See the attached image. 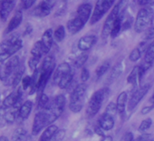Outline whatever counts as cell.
<instances>
[{
  "mask_svg": "<svg viewBox=\"0 0 154 141\" xmlns=\"http://www.w3.org/2000/svg\"><path fill=\"white\" fill-rule=\"evenodd\" d=\"M87 59H88V55L86 53H83L73 60V66L76 68L84 67V65L86 63Z\"/></svg>",
  "mask_w": 154,
  "mask_h": 141,
  "instance_id": "obj_34",
  "label": "cell"
},
{
  "mask_svg": "<svg viewBox=\"0 0 154 141\" xmlns=\"http://www.w3.org/2000/svg\"><path fill=\"white\" fill-rule=\"evenodd\" d=\"M21 83H22V88L24 90H26V89L30 88V87L32 85V77H30V76L24 77Z\"/></svg>",
  "mask_w": 154,
  "mask_h": 141,
  "instance_id": "obj_42",
  "label": "cell"
},
{
  "mask_svg": "<svg viewBox=\"0 0 154 141\" xmlns=\"http://www.w3.org/2000/svg\"><path fill=\"white\" fill-rule=\"evenodd\" d=\"M25 72V66L20 65V66L18 67V69L17 70V72L15 73V75L12 78L11 80V86H13L14 88L17 87V85L19 84V82L22 81L23 79V75Z\"/></svg>",
  "mask_w": 154,
  "mask_h": 141,
  "instance_id": "obj_31",
  "label": "cell"
},
{
  "mask_svg": "<svg viewBox=\"0 0 154 141\" xmlns=\"http://www.w3.org/2000/svg\"><path fill=\"white\" fill-rule=\"evenodd\" d=\"M66 105V98L63 95L60 94L54 98V99L49 102L47 107L44 109L49 119L50 125H52L55 120H57L63 114Z\"/></svg>",
  "mask_w": 154,
  "mask_h": 141,
  "instance_id": "obj_6",
  "label": "cell"
},
{
  "mask_svg": "<svg viewBox=\"0 0 154 141\" xmlns=\"http://www.w3.org/2000/svg\"><path fill=\"white\" fill-rule=\"evenodd\" d=\"M23 46V41L19 37H12L0 43V63H5Z\"/></svg>",
  "mask_w": 154,
  "mask_h": 141,
  "instance_id": "obj_3",
  "label": "cell"
},
{
  "mask_svg": "<svg viewBox=\"0 0 154 141\" xmlns=\"http://www.w3.org/2000/svg\"><path fill=\"white\" fill-rule=\"evenodd\" d=\"M126 105H128V93L126 91H122L118 96L117 101H116V107H117L118 114L122 116L125 113Z\"/></svg>",
  "mask_w": 154,
  "mask_h": 141,
  "instance_id": "obj_21",
  "label": "cell"
},
{
  "mask_svg": "<svg viewBox=\"0 0 154 141\" xmlns=\"http://www.w3.org/2000/svg\"><path fill=\"white\" fill-rule=\"evenodd\" d=\"M93 14V6L90 3L81 4L76 10V15L74 18H71L67 22V29L68 31L73 35L81 31L85 24L91 19Z\"/></svg>",
  "mask_w": 154,
  "mask_h": 141,
  "instance_id": "obj_1",
  "label": "cell"
},
{
  "mask_svg": "<svg viewBox=\"0 0 154 141\" xmlns=\"http://www.w3.org/2000/svg\"><path fill=\"white\" fill-rule=\"evenodd\" d=\"M110 66H111V64H110L109 61H104V62H103V63L96 68V70H95V75H96L97 79L102 78V77L108 71L109 68H110Z\"/></svg>",
  "mask_w": 154,
  "mask_h": 141,
  "instance_id": "obj_32",
  "label": "cell"
},
{
  "mask_svg": "<svg viewBox=\"0 0 154 141\" xmlns=\"http://www.w3.org/2000/svg\"><path fill=\"white\" fill-rule=\"evenodd\" d=\"M32 109H33V102L31 100H26L19 107L17 117L21 120H25V119H26L29 117Z\"/></svg>",
  "mask_w": 154,
  "mask_h": 141,
  "instance_id": "obj_23",
  "label": "cell"
},
{
  "mask_svg": "<svg viewBox=\"0 0 154 141\" xmlns=\"http://www.w3.org/2000/svg\"><path fill=\"white\" fill-rule=\"evenodd\" d=\"M140 67L139 66H135L133 69L131 71L127 78V82L133 87H137L138 83L140 82Z\"/></svg>",
  "mask_w": 154,
  "mask_h": 141,
  "instance_id": "obj_27",
  "label": "cell"
},
{
  "mask_svg": "<svg viewBox=\"0 0 154 141\" xmlns=\"http://www.w3.org/2000/svg\"><path fill=\"white\" fill-rule=\"evenodd\" d=\"M153 63H154V40L150 45H149V46L145 52L143 61L140 64V66L144 69L145 72H147L148 70L152 66Z\"/></svg>",
  "mask_w": 154,
  "mask_h": 141,
  "instance_id": "obj_14",
  "label": "cell"
},
{
  "mask_svg": "<svg viewBox=\"0 0 154 141\" xmlns=\"http://www.w3.org/2000/svg\"><path fill=\"white\" fill-rule=\"evenodd\" d=\"M122 19H123V18H120V19L117 20L116 23L113 25V27H112V30H111V35H110V37H111L112 38L116 37L119 35V33L121 32V30L122 29Z\"/></svg>",
  "mask_w": 154,
  "mask_h": 141,
  "instance_id": "obj_36",
  "label": "cell"
},
{
  "mask_svg": "<svg viewBox=\"0 0 154 141\" xmlns=\"http://www.w3.org/2000/svg\"><path fill=\"white\" fill-rule=\"evenodd\" d=\"M148 46H147V43L146 41H142L140 42L129 55V59L131 62H137L142 56V54L144 52H146Z\"/></svg>",
  "mask_w": 154,
  "mask_h": 141,
  "instance_id": "obj_20",
  "label": "cell"
},
{
  "mask_svg": "<svg viewBox=\"0 0 154 141\" xmlns=\"http://www.w3.org/2000/svg\"><path fill=\"white\" fill-rule=\"evenodd\" d=\"M52 7L49 6L48 4H46L45 2L42 1L33 11V15L35 17H37V18H45V17H47L50 13H51V10H52Z\"/></svg>",
  "mask_w": 154,
  "mask_h": 141,
  "instance_id": "obj_22",
  "label": "cell"
},
{
  "mask_svg": "<svg viewBox=\"0 0 154 141\" xmlns=\"http://www.w3.org/2000/svg\"><path fill=\"white\" fill-rule=\"evenodd\" d=\"M17 115H18V111L17 112V110L14 109V110H8V111H6L3 117H4L5 121L8 124H13L15 122Z\"/></svg>",
  "mask_w": 154,
  "mask_h": 141,
  "instance_id": "obj_35",
  "label": "cell"
},
{
  "mask_svg": "<svg viewBox=\"0 0 154 141\" xmlns=\"http://www.w3.org/2000/svg\"><path fill=\"white\" fill-rule=\"evenodd\" d=\"M146 39H147V40L154 39V26L148 31V33H147V35H146Z\"/></svg>",
  "mask_w": 154,
  "mask_h": 141,
  "instance_id": "obj_47",
  "label": "cell"
},
{
  "mask_svg": "<svg viewBox=\"0 0 154 141\" xmlns=\"http://www.w3.org/2000/svg\"><path fill=\"white\" fill-rule=\"evenodd\" d=\"M66 135V131L65 129H58L55 134L53 136L51 141H63V138L65 137Z\"/></svg>",
  "mask_w": 154,
  "mask_h": 141,
  "instance_id": "obj_39",
  "label": "cell"
},
{
  "mask_svg": "<svg viewBox=\"0 0 154 141\" xmlns=\"http://www.w3.org/2000/svg\"><path fill=\"white\" fill-rule=\"evenodd\" d=\"M13 141H32L31 136L28 135L27 131L23 127L17 128L12 135Z\"/></svg>",
  "mask_w": 154,
  "mask_h": 141,
  "instance_id": "obj_24",
  "label": "cell"
},
{
  "mask_svg": "<svg viewBox=\"0 0 154 141\" xmlns=\"http://www.w3.org/2000/svg\"><path fill=\"white\" fill-rule=\"evenodd\" d=\"M151 125H152V119H151L150 117H146L145 119H143V120L140 122V124L138 129H139V131H140V133H144V132H146L148 129L150 128Z\"/></svg>",
  "mask_w": 154,
  "mask_h": 141,
  "instance_id": "obj_38",
  "label": "cell"
},
{
  "mask_svg": "<svg viewBox=\"0 0 154 141\" xmlns=\"http://www.w3.org/2000/svg\"><path fill=\"white\" fill-rule=\"evenodd\" d=\"M72 80H73V73H72V71H71V72L67 73L66 75H64L60 79V81L57 85L61 89H65V88H68L72 85Z\"/></svg>",
  "mask_w": 154,
  "mask_h": 141,
  "instance_id": "obj_29",
  "label": "cell"
},
{
  "mask_svg": "<svg viewBox=\"0 0 154 141\" xmlns=\"http://www.w3.org/2000/svg\"><path fill=\"white\" fill-rule=\"evenodd\" d=\"M36 0H22V4H23V8L25 9H28L30 8Z\"/></svg>",
  "mask_w": 154,
  "mask_h": 141,
  "instance_id": "obj_45",
  "label": "cell"
},
{
  "mask_svg": "<svg viewBox=\"0 0 154 141\" xmlns=\"http://www.w3.org/2000/svg\"><path fill=\"white\" fill-rule=\"evenodd\" d=\"M104 113H107V114H109V115L114 117V116L118 113V111H117V107H116V103L111 102V103L106 107Z\"/></svg>",
  "mask_w": 154,
  "mask_h": 141,
  "instance_id": "obj_40",
  "label": "cell"
},
{
  "mask_svg": "<svg viewBox=\"0 0 154 141\" xmlns=\"http://www.w3.org/2000/svg\"><path fill=\"white\" fill-rule=\"evenodd\" d=\"M22 98V90L19 88L12 93H10L3 101V107L5 108H9L13 107H17Z\"/></svg>",
  "mask_w": 154,
  "mask_h": 141,
  "instance_id": "obj_13",
  "label": "cell"
},
{
  "mask_svg": "<svg viewBox=\"0 0 154 141\" xmlns=\"http://www.w3.org/2000/svg\"><path fill=\"white\" fill-rule=\"evenodd\" d=\"M114 124H115V120H114V117L104 113L101 116V117L99 118L98 121V125L104 130V131H110L114 127Z\"/></svg>",
  "mask_w": 154,
  "mask_h": 141,
  "instance_id": "obj_16",
  "label": "cell"
},
{
  "mask_svg": "<svg viewBox=\"0 0 154 141\" xmlns=\"http://www.w3.org/2000/svg\"><path fill=\"white\" fill-rule=\"evenodd\" d=\"M122 71H123V64H122V62L116 64V65L112 67V71H111V73H110V76H109V78H108V81H109L110 83L115 81V80L122 75Z\"/></svg>",
  "mask_w": 154,
  "mask_h": 141,
  "instance_id": "obj_28",
  "label": "cell"
},
{
  "mask_svg": "<svg viewBox=\"0 0 154 141\" xmlns=\"http://www.w3.org/2000/svg\"><path fill=\"white\" fill-rule=\"evenodd\" d=\"M49 98L47 95H45V93H42L39 95L38 97V102H37V109L38 111L40 110H44L47 107L48 104H49Z\"/></svg>",
  "mask_w": 154,
  "mask_h": 141,
  "instance_id": "obj_33",
  "label": "cell"
},
{
  "mask_svg": "<svg viewBox=\"0 0 154 141\" xmlns=\"http://www.w3.org/2000/svg\"><path fill=\"white\" fill-rule=\"evenodd\" d=\"M23 20V13L21 10H17L16 11V13L14 14L13 18H11V20L9 21L6 30H5V34H9L11 32H13L16 28H17L19 27V25L22 23Z\"/></svg>",
  "mask_w": 154,
  "mask_h": 141,
  "instance_id": "obj_17",
  "label": "cell"
},
{
  "mask_svg": "<svg viewBox=\"0 0 154 141\" xmlns=\"http://www.w3.org/2000/svg\"><path fill=\"white\" fill-rule=\"evenodd\" d=\"M137 2H138V5L142 8L154 6V0H138Z\"/></svg>",
  "mask_w": 154,
  "mask_h": 141,
  "instance_id": "obj_44",
  "label": "cell"
},
{
  "mask_svg": "<svg viewBox=\"0 0 154 141\" xmlns=\"http://www.w3.org/2000/svg\"><path fill=\"white\" fill-rule=\"evenodd\" d=\"M31 55L32 56L34 57H37V58H40L43 56V55H45V48L42 45V42L41 40L35 42L31 49Z\"/></svg>",
  "mask_w": 154,
  "mask_h": 141,
  "instance_id": "obj_30",
  "label": "cell"
},
{
  "mask_svg": "<svg viewBox=\"0 0 154 141\" xmlns=\"http://www.w3.org/2000/svg\"><path fill=\"white\" fill-rule=\"evenodd\" d=\"M58 127L52 124V125H49L48 127H46V128L45 129V131L42 133L40 138H39V141H51L53 136L55 134V132L58 130Z\"/></svg>",
  "mask_w": 154,
  "mask_h": 141,
  "instance_id": "obj_25",
  "label": "cell"
},
{
  "mask_svg": "<svg viewBox=\"0 0 154 141\" xmlns=\"http://www.w3.org/2000/svg\"><path fill=\"white\" fill-rule=\"evenodd\" d=\"M55 68V59L52 55L46 56L42 63L41 69L42 71H54Z\"/></svg>",
  "mask_w": 154,
  "mask_h": 141,
  "instance_id": "obj_26",
  "label": "cell"
},
{
  "mask_svg": "<svg viewBox=\"0 0 154 141\" xmlns=\"http://www.w3.org/2000/svg\"><path fill=\"white\" fill-rule=\"evenodd\" d=\"M44 2H45L46 4H48L49 6H51L52 8H54V6L55 5L57 0H43Z\"/></svg>",
  "mask_w": 154,
  "mask_h": 141,
  "instance_id": "obj_50",
  "label": "cell"
},
{
  "mask_svg": "<svg viewBox=\"0 0 154 141\" xmlns=\"http://www.w3.org/2000/svg\"><path fill=\"white\" fill-rule=\"evenodd\" d=\"M109 94L110 89L108 88H103L95 91L92 95L86 107V114L89 117H93L95 115H97V113L100 111L102 107L103 103L108 98Z\"/></svg>",
  "mask_w": 154,
  "mask_h": 141,
  "instance_id": "obj_4",
  "label": "cell"
},
{
  "mask_svg": "<svg viewBox=\"0 0 154 141\" xmlns=\"http://www.w3.org/2000/svg\"><path fill=\"white\" fill-rule=\"evenodd\" d=\"M154 20V10L150 7L141 8L137 13L135 22H134V30L136 33H141L148 29Z\"/></svg>",
  "mask_w": 154,
  "mask_h": 141,
  "instance_id": "obj_5",
  "label": "cell"
},
{
  "mask_svg": "<svg viewBox=\"0 0 154 141\" xmlns=\"http://www.w3.org/2000/svg\"><path fill=\"white\" fill-rule=\"evenodd\" d=\"M94 132L98 135V136H104V134H103V129L99 126V125H97L96 127H94Z\"/></svg>",
  "mask_w": 154,
  "mask_h": 141,
  "instance_id": "obj_48",
  "label": "cell"
},
{
  "mask_svg": "<svg viewBox=\"0 0 154 141\" xmlns=\"http://www.w3.org/2000/svg\"><path fill=\"white\" fill-rule=\"evenodd\" d=\"M129 5V0H119L118 3L113 7L112 10L107 17L104 21L103 29H102V38L106 39L111 35V30L113 25L116 23L117 20L122 18L124 16V12Z\"/></svg>",
  "mask_w": 154,
  "mask_h": 141,
  "instance_id": "obj_2",
  "label": "cell"
},
{
  "mask_svg": "<svg viewBox=\"0 0 154 141\" xmlns=\"http://www.w3.org/2000/svg\"><path fill=\"white\" fill-rule=\"evenodd\" d=\"M4 108H5L4 107H0V117H3V116H4V114H5V112H6Z\"/></svg>",
  "mask_w": 154,
  "mask_h": 141,
  "instance_id": "obj_52",
  "label": "cell"
},
{
  "mask_svg": "<svg viewBox=\"0 0 154 141\" xmlns=\"http://www.w3.org/2000/svg\"><path fill=\"white\" fill-rule=\"evenodd\" d=\"M149 141H154V140H152V139H149Z\"/></svg>",
  "mask_w": 154,
  "mask_h": 141,
  "instance_id": "obj_56",
  "label": "cell"
},
{
  "mask_svg": "<svg viewBox=\"0 0 154 141\" xmlns=\"http://www.w3.org/2000/svg\"><path fill=\"white\" fill-rule=\"evenodd\" d=\"M153 108H154V105L145 107H143V108L141 109V114H142V115H147V114H148V113H149Z\"/></svg>",
  "mask_w": 154,
  "mask_h": 141,
  "instance_id": "obj_49",
  "label": "cell"
},
{
  "mask_svg": "<svg viewBox=\"0 0 154 141\" xmlns=\"http://www.w3.org/2000/svg\"><path fill=\"white\" fill-rule=\"evenodd\" d=\"M0 141H9L8 140V138L7 137V136H0Z\"/></svg>",
  "mask_w": 154,
  "mask_h": 141,
  "instance_id": "obj_53",
  "label": "cell"
},
{
  "mask_svg": "<svg viewBox=\"0 0 154 141\" xmlns=\"http://www.w3.org/2000/svg\"><path fill=\"white\" fill-rule=\"evenodd\" d=\"M96 43H97L96 36L87 35L79 39L78 43H77V46H78L79 50H81L83 52H86V51L90 50Z\"/></svg>",
  "mask_w": 154,
  "mask_h": 141,
  "instance_id": "obj_12",
  "label": "cell"
},
{
  "mask_svg": "<svg viewBox=\"0 0 154 141\" xmlns=\"http://www.w3.org/2000/svg\"><path fill=\"white\" fill-rule=\"evenodd\" d=\"M16 0H6L0 5V18L2 20H6L12 10L15 8Z\"/></svg>",
  "mask_w": 154,
  "mask_h": 141,
  "instance_id": "obj_18",
  "label": "cell"
},
{
  "mask_svg": "<svg viewBox=\"0 0 154 141\" xmlns=\"http://www.w3.org/2000/svg\"><path fill=\"white\" fill-rule=\"evenodd\" d=\"M71 71H72V68H71V66L68 63H66V62L61 63L56 67V69L54 70V77H53L54 83V84H58L60 79L64 75H66L67 73H69Z\"/></svg>",
  "mask_w": 154,
  "mask_h": 141,
  "instance_id": "obj_15",
  "label": "cell"
},
{
  "mask_svg": "<svg viewBox=\"0 0 154 141\" xmlns=\"http://www.w3.org/2000/svg\"><path fill=\"white\" fill-rule=\"evenodd\" d=\"M50 125L48 116L45 110H40L38 111L33 121V126H32V135L36 136L38 135L45 127H48Z\"/></svg>",
  "mask_w": 154,
  "mask_h": 141,
  "instance_id": "obj_10",
  "label": "cell"
},
{
  "mask_svg": "<svg viewBox=\"0 0 154 141\" xmlns=\"http://www.w3.org/2000/svg\"><path fill=\"white\" fill-rule=\"evenodd\" d=\"M6 1V0H0V4H2L3 2H5Z\"/></svg>",
  "mask_w": 154,
  "mask_h": 141,
  "instance_id": "obj_55",
  "label": "cell"
},
{
  "mask_svg": "<svg viewBox=\"0 0 154 141\" xmlns=\"http://www.w3.org/2000/svg\"><path fill=\"white\" fill-rule=\"evenodd\" d=\"M124 141H134V136H133V134L130 131L126 132L125 135H124Z\"/></svg>",
  "mask_w": 154,
  "mask_h": 141,
  "instance_id": "obj_46",
  "label": "cell"
},
{
  "mask_svg": "<svg viewBox=\"0 0 154 141\" xmlns=\"http://www.w3.org/2000/svg\"><path fill=\"white\" fill-rule=\"evenodd\" d=\"M149 88H150V84L148 83V84H145V85L140 87L132 93L131 98L128 101V105H127V107L130 111L133 110L138 106V104L142 100V98L145 97V95L149 92Z\"/></svg>",
  "mask_w": 154,
  "mask_h": 141,
  "instance_id": "obj_11",
  "label": "cell"
},
{
  "mask_svg": "<svg viewBox=\"0 0 154 141\" xmlns=\"http://www.w3.org/2000/svg\"><path fill=\"white\" fill-rule=\"evenodd\" d=\"M81 81L82 83H85L89 79H90V72L86 67H82L81 71Z\"/></svg>",
  "mask_w": 154,
  "mask_h": 141,
  "instance_id": "obj_43",
  "label": "cell"
},
{
  "mask_svg": "<svg viewBox=\"0 0 154 141\" xmlns=\"http://www.w3.org/2000/svg\"><path fill=\"white\" fill-rule=\"evenodd\" d=\"M65 37V28L63 26H59L54 32V37L57 42H62Z\"/></svg>",
  "mask_w": 154,
  "mask_h": 141,
  "instance_id": "obj_37",
  "label": "cell"
},
{
  "mask_svg": "<svg viewBox=\"0 0 154 141\" xmlns=\"http://www.w3.org/2000/svg\"><path fill=\"white\" fill-rule=\"evenodd\" d=\"M20 66V60L17 56H11L0 67V79L7 86L11 85V80L17 70Z\"/></svg>",
  "mask_w": 154,
  "mask_h": 141,
  "instance_id": "obj_8",
  "label": "cell"
},
{
  "mask_svg": "<svg viewBox=\"0 0 154 141\" xmlns=\"http://www.w3.org/2000/svg\"><path fill=\"white\" fill-rule=\"evenodd\" d=\"M53 41H54V31L51 28H48L44 32L41 38V42L45 48V54H48L49 51L51 50V47L53 46Z\"/></svg>",
  "mask_w": 154,
  "mask_h": 141,
  "instance_id": "obj_19",
  "label": "cell"
},
{
  "mask_svg": "<svg viewBox=\"0 0 154 141\" xmlns=\"http://www.w3.org/2000/svg\"><path fill=\"white\" fill-rule=\"evenodd\" d=\"M40 62V58H37V57H34V56H31V58L29 59L28 61V66L30 67V69L32 71H35L37 69V66Z\"/></svg>",
  "mask_w": 154,
  "mask_h": 141,
  "instance_id": "obj_41",
  "label": "cell"
},
{
  "mask_svg": "<svg viewBox=\"0 0 154 141\" xmlns=\"http://www.w3.org/2000/svg\"><path fill=\"white\" fill-rule=\"evenodd\" d=\"M114 1L115 0H97L90 19V25L93 26L99 22L112 8Z\"/></svg>",
  "mask_w": 154,
  "mask_h": 141,
  "instance_id": "obj_9",
  "label": "cell"
},
{
  "mask_svg": "<svg viewBox=\"0 0 154 141\" xmlns=\"http://www.w3.org/2000/svg\"><path fill=\"white\" fill-rule=\"evenodd\" d=\"M150 102L154 105V93H153V95H152L151 98H150Z\"/></svg>",
  "mask_w": 154,
  "mask_h": 141,
  "instance_id": "obj_54",
  "label": "cell"
},
{
  "mask_svg": "<svg viewBox=\"0 0 154 141\" xmlns=\"http://www.w3.org/2000/svg\"><path fill=\"white\" fill-rule=\"evenodd\" d=\"M100 141H112V136H104L102 137Z\"/></svg>",
  "mask_w": 154,
  "mask_h": 141,
  "instance_id": "obj_51",
  "label": "cell"
},
{
  "mask_svg": "<svg viewBox=\"0 0 154 141\" xmlns=\"http://www.w3.org/2000/svg\"><path fill=\"white\" fill-rule=\"evenodd\" d=\"M87 90V85L81 83L77 85L72 91L69 100V108L73 113H78L84 107V100Z\"/></svg>",
  "mask_w": 154,
  "mask_h": 141,
  "instance_id": "obj_7",
  "label": "cell"
}]
</instances>
